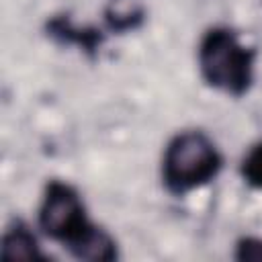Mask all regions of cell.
Here are the masks:
<instances>
[{
  "instance_id": "1",
  "label": "cell",
  "mask_w": 262,
  "mask_h": 262,
  "mask_svg": "<svg viewBox=\"0 0 262 262\" xmlns=\"http://www.w3.org/2000/svg\"><path fill=\"white\" fill-rule=\"evenodd\" d=\"M256 51L239 43L225 27L209 29L199 45V68L203 80L231 96H244L254 82Z\"/></svg>"
},
{
  "instance_id": "2",
  "label": "cell",
  "mask_w": 262,
  "mask_h": 262,
  "mask_svg": "<svg viewBox=\"0 0 262 262\" xmlns=\"http://www.w3.org/2000/svg\"><path fill=\"white\" fill-rule=\"evenodd\" d=\"M223 166L215 143L201 131H182L172 137L162 162V178L172 194H186L211 182Z\"/></svg>"
},
{
  "instance_id": "3",
  "label": "cell",
  "mask_w": 262,
  "mask_h": 262,
  "mask_svg": "<svg viewBox=\"0 0 262 262\" xmlns=\"http://www.w3.org/2000/svg\"><path fill=\"white\" fill-rule=\"evenodd\" d=\"M39 227L45 235L63 244L72 254L96 229L86 215L78 190L59 180H51L45 186L39 207Z\"/></svg>"
},
{
  "instance_id": "4",
  "label": "cell",
  "mask_w": 262,
  "mask_h": 262,
  "mask_svg": "<svg viewBox=\"0 0 262 262\" xmlns=\"http://www.w3.org/2000/svg\"><path fill=\"white\" fill-rule=\"evenodd\" d=\"M0 256L4 260H37V258H43L35 235L20 221H14L6 229L4 237H2V252H0Z\"/></svg>"
},
{
  "instance_id": "5",
  "label": "cell",
  "mask_w": 262,
  "mask_h": 262,
  "mask_svg": "<svg viewBox=\"0 0 262 262\" xmlns=\"http://www.w3.org/2000/svg\"><path fill=\"white\" fill-rule=\"evenodd\" d=\"M47 31H49L51 37H55V39H59L63 43L80 45L88 53H94L96 47L102 43V35L96 29H78L66 16H57V18L49 20Z\"/></svg>"
},
{
  "instance_id": "6",
  "label": "cell",
  "mask_w": 262,
  "mask_h": 262,
  "mask_svg": "<svg viewBox=\"0 0 262 262\" xmlns=\"http://www.w3.org/2000/svg\"><path fill=\"white\" fill-rule=\"evenodd\" d=\"M239 170H242L244 180L252 188L262 190V141L250 147V151L242 160V168Z\"/></svg>"
},
{
  "instance_id": "7",
  "label": "cell",
  "mask_w": 262,
  "mask_h": 262,
  "mask_svg": "<svg viewBox=\"0 0 262 262\" xmlns=\"http://www.w3.org/2000/svg\"><path fill=\"white\" fill-rule=\"evenodd\" d=\"M237 260H256L262 262V239L258 237H244L237 242Z\"/></svg>"
}]
</instances>
